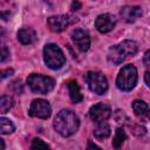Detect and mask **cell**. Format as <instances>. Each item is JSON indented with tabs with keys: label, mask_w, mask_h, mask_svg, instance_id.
<instances>
[{
	"label": "cell",
	"mask_w": 150,
	"mask_h": 150,
	"mask_svg": "<svg viewBox=\"0 0 150 150\" xmlns=\"http://www.w3.org/2000/svg\"><path fill=\"white\" fill-rule=\"evenodd\" d=\"M79 127L80 120L77 115L69 109H62L54 118V129L63 137L74 135L77 131Z\"/></svg>",
	"instance_id": "cell-1"
},
{
	"label": "cell",
	"mask_w": 150,
	"mask_h": 150,
	"mask_svg": "<svg viewBox=\"0 0 150 150\" xmlns=\"http://www.w3.org/2000/svg\"><path fill=\"white\" fill-rule=\"evenodd\" d=\"M138 52V43L134 40H123L118 45L109 48L108 60L115 64L122 63L127 56L135 55Z\"/></svg>",
	"instance_id": "cell-2"
},
{
	"label": "cell",
	"mask_w": 150,
	"mask_h": 150,
	"mask_svg": "<svg viewBox=\"0 0 150 150\" xmlns=\"http://www.w3.org/2000/svg\"><path fill=\"white\" fill-rule=\"evenodd\" d=\"M43 60L50 69H60L66 63V56L61 48L55 43H48L43 48Z\"/></svg>",
	"instance_id": "cell-3"
},
{
	"label": "cell",
	"mask_w": 150,
	"mask_h": 150,
	"mask_svg": "<svg viewBox=\"0 0 150 150\" xmlns=\"http://www.w3.org/2000/svg\"><path fill=\"white\" fill-rule=\"evenodd\" d=\"M137 83V69L132 64H127L124 66L117 79H116V86L120 90L122 91H130L131 89L135 88Z\"/></svg>",
	"instance_id": "cell-4"
},
{
	"label": "cell",
	"mask_w": 150,
	"mask_h": 150,
	"mask_svg": "<svg viewBox=\"0 0 150 150\" xmlns=\"http://www.w3.org/2000/svg\"><path fill=\"white\" fill-rule=\"evenodd\" d=\"M27 84L34 93L47 94L53 90L55 86V80L41 74H30L27 77Z\"/></svg>",
	"instance_id": "cell-5"
},
{
	"label": "cell",
	"mask_w": 150,
	"mask_h": 150,
	"mask_svg": "<svg viewBox=\"0 0 150 150\" xmlns=\"http://www.w3.org/2000/svg\"><path fill=\"white\" fill-rule=\"evenodd\" d=\"M84 81L88 84L89 89L97 95H103L108 90L107 77L100 71H87L84 74Z\"/></svg>",
	"instance_id": "cell-6"
},
{
	"label": "cell",
	"mask_w": 150,
	"mask_h": 150,
	"mask_svg": "<svg viewBox=\"0 0 150 150\" xmlns=\"http://www.w3.org/2000/svg\"><path fill=\"white\" fill-rule=\"evenodd\" d=\"M28 114L32 117L47 120L52 114V107H50L48 101H46L43 98H35L30 103Z\"/></svg>",
	"instance_id": "cell-7"
},
{
	"label": "cell",
	"mask_w": 150,
	"mask_h": 150,
	"mask_svg": "<svg viewBox=\"0 0 150 150\" xmlns=\"http://www.w3.org/2000/svg\"><path fill=\"white\" fill-rule=\"evenodd\" d=\"M77 21L76 18L68 15V14H62V15H53L50 18H48L47 22H48V27L50 28V30L53 32H62L66 28H68L69 26H71L73 23H75Z\"/></svg>",
	"instance_id": "cell-8"
},
{
	"label": "cell",
	"mask_w": 150,
	"mask_h": 150,
	"mask_svg": "<svg viewBox=\"0 0 150 150\" xmlns=\"http://www.w3.org/2000/svg\"><path fill=\"white\" fill-rule=\"evenodd\" d=\"M110 116H111V108L107 103L100 102V103L94 104L89 109V117L91 121H94L96 123L102 122V121H107Z\"/></svg>",
	"instance_id": "cell-9"
},
{
	"label": "cell",
	"mask_w": 150,
	"mask_h": 150,
	"mask_svg": "<svg viewBox=\"0 0 150 150\" xmlns=\"http://www.w3.org/2000/svg\"><path fill=\"white\" fill-rule=\"evenodd\" d=\"M116 25V18L109 13L100 14L95 20V27L100 33H108L110 32Z\"/></svg>",
	"instance_id": "cell-10"
},
{
	"label": "cell",
	"mask_w": 150,
	"mask_h": 150,
	"mask_svg": "<svg viewBox=\"0 0 150 150\" xmlns=\"http://www.w3.org/2000/svg\"><path fill=\"white\" fill-rule=\"evenodd\" d=\"M71 40L74 45L81 50V52H87L90 47V38L89 34L83 30V29H74L71 32Z\"/></svg>",
	"instance_id": "cell-11"
},
{
	"label": "cell",
	"mask_w": 150,
	"mask_h": 150,
	"mask_svg": "<svg viewBox=\"0 0 150 150\" xmlns=\"http://www.w3.org/2000/svg\"><path fill=\"white\" fill-rule=\"evenodd\" d=\"M120 14L125 22H134L142 15V9L139 6H124L121 8Z\"/></svg>",
	"instance_id": "cell-12"
},
{
	"label": "cell",
	"mask_w": 150,
	"mask_h": 150,
	"mask_svg": "<svg viewBox=\"0 0 150 150\" xmlns=\"http://www.w3.org/2000/svg\"><path fill=\"white\" fill-rule=\"evenodd\" d=\"M18 40L23 45H30L36 40L35 30L32 28H21L18 32Z\"/></svg>",
	"instance_id": "cell-13"
},
{
	"label": "cell",
	"mask_w": 150,
	"mask_h": 150,
	"mask_svg": "<svg viewBox=\"0 0 150 150\" xmlns=\"http://www.w3.org/2000/svg\"><path fill=\"white\" fill-rule=\"evenodd\" d=\"M68 91H69L70 100L74 103H80L83 100V95H82L81 89H80V86L77 84L76 81H70L68 83Z\"/></svg>",
	"instance_id": "cell-14"
},
{
	"label": "cell",
	"mask_w": 150,
	"mask_h": 150,
	"mask_svg": "<svg viewBox=\"0 0 150 150\" xmlns=\"http://www.w3.org/2000/svg\"><path fill=\"white\" fill-rule=\"evenodd\" d=\"M109 135H110V127L108 125V123H105L104 121L97 122V125L94 129V136L97 139H104L109 137Z\"/></svg>",
	"instance_id": "cell-15"
},
{
	"label": "cell",
	"mask_w": 150,
	"mask_h": 150,
	"mask_svg": "<svg viewBox=\"0 0 150 150\" xmlns=\"http://www.w3.org/2000/svg\"><path fill=\"white\" fill-rule=\"evenodd\" d=\"M132 110L137 116H141V117H146L149 114V107L142 100H135L132 102Z\"/></svg>",
	"instance_id": "cell-16"
},
{
	"label": "cell",
	"mask_w": 150,
	"mask_h": 150,
	"mask_svg": "<svg viewBox=\"0 0 150 150\" xmlns=\"http://www.w3.org/2000/svg\"><path fill=\"white\" fill-rule=\"evenodd\" d=\"M15 127L9 118L0 117V132L1 134H12Z\"/></svg>",
	"instance_id": "cell-17"
},
{
	"label": "cell",
	"mask_w": 150,
	"mask_h": 150,
	"mask_svg": "<svg viewBox=\"0 0 150 150\" xmlns=\"http://www.w3.org/2000/svg\"><path fill=\"white\" fill-rule=\"evenodd\" d=\"M13 98L9 95L0 96V114H6L13 107Z\"/></svg>",
	"instance_id": "cell-18"
},
{
	"label": "cell",
	"mask_w": 150,
	"mask_h": 150,
	"mask_svg": "<svg viewBox=\"0 0 150 150\" xmlns=\"http://www.w3.org/2000/svg\"><path fill=\"white\" fill-rule=\"evenodd\" d=\"M125 137H127V136H125L124 130H123L122 128H117L116 131H115L114 139H112V146L116 148V149H118V148L123 144V142L125 141Z\"/></svg>",
	"instance_id": "cell-19"
},
{
	"label": "cell",
	"mask_w": 150,
	"mask_h": 150,
	"mask_svg": "<svg viewBox=\"0 0 150 150\" xmlns=\"http://www.w3.org/2000/svg\"><path fill=\"white\" fill-rule=\"evenodd\" d=\"M8 56H9V50H8V48H7L5 45L0 43V62H4L5 60H7Z\"/></svg>",
	"instance_id": "cell-20"
},
{
	"label": "cell",
	"mask_w": 150,
	"mask_h": 150,
	"mask_svg": "<svg viewBox=\"0 0 150 150\" xmlns=\"http://www.w3.org/2000/svg\"><path fill=\"white\" fill-rule=\"evenodd\" d=\"M39 148H42V149H48L49 146L43 142L41 141L40 138H35L32 143V149H39Z\"/></svg>",
	"instance_id": "cell-21"
},
{
	"label": "cell",
	"mask_w": 150,
	"mask_h": 150,
	"mask_svg": "<svg viewBox=\"0 0 150 150\" xmlns=\"http://www.w3.org/2000/svg\"><path fill=\"white\" fill-rule=\"evenodd\" d=\"M11 88L14 90V93L15 94H21V91H22V84H21V81H14L13 83H12V86H11Z\"/></svg>",
	"instance_id": "cell-22"
},
{
	"label": "cell",
	"mask_w": 150,
	"mask_h": 150,
	"mask_svg": "<svg viewBox=\"0 0 150 150\" xmlns=\"http://www.w3.org/2000/svg\"><path fill=\"white\" fill-rule=\"evenodd\" d=\"M81 6H82V4H81L79 0H73V2H71V5H70V9H71V11H77V9L81 8Z\"/></svg>",
	"instance_id": "cell-23"
},
{
	"label": "cell",
	"mask_w": 150,
	"mask_h": 150,
	"mask_svg": "<svg viewBox=\"0 0 150 150\" xmlns=\"http://www.w3.org/2000/svg\"><path fill=\"white\" fill-rule=\"evenodd\" d=\"M13 74V69H6V70H1L0 71V79H5L7 76H11Z\"/></svg>",
	"instance_id": "cell-24"
},
{
	"label": "cell",
	"mask_w": 150,
	"mask_h": 150,
	"mask_svg": "<svg viewBox=\"0 0 150 150\" xmlns=\"http://www.w3.org/2000/svg\"><path fill=\"white\" fill-rule=\"evenodd\" d=\"M149 57H150V50H146V52H145V54H144V64H145L146 67L150 64Z\"/></svg>",
	"instance_id": "cell-25"
},
{
	"label": "cell",
	"mask_w": 150,
	"mask_h": 150,
	"mask_svg": "<svg viewBox=\"0 0 150 150\" xmlns=\"http://www.w3.org/2000/svg\"><path fill=\"white\" fill-rule=\"evenodd\" d=\"M149 75H150V73H149V71L146 70V71H145V74H144V79H145V84H146L148 87L150 86V81H149Z\"/></svg>",
	"instance_id": "cell-26"
},
{
	"label": "cell",
	"mask_w": 150,
	"mask_h": 150,
	"mask_svg": "<svg viewBox=\"0 0 150 150\" xmlns=\"http://www.w3.org/2000/svg\"><path fill=\"white\" fill-rule=\"evenodd\" d=\"M88 148H96V149H101L100 146H97L96 144H93L91 142H89V144H88Z\"/></svg>",
	"instance_id": "cell-27"
},
{
	"label": "cell",
	"mask_w": 150,
	"mask_h": 150,
	"mask_svg": "<svg viewBox=\"0 0 150 150\" xmlns=\"http://www.w3.org/2000/svg\"><path fill=\"white\" fill-rule=\"evenodd\" d=\"M0 149H5V143L2 138H0Z\"/></svg>",
	"instance_id": "cell-28"
}]
</instances>
